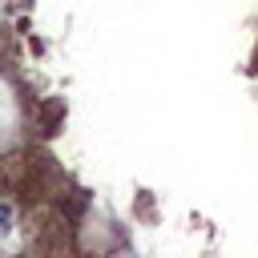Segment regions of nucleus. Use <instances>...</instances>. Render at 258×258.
<instances>
[{
    "mask_svg": "<svg viewBox=\"0 0 258 258\" xmlns=\"http://www.w3.org/2000/svg\"><path fill=\"white\" fill-rule=\"evenodd\" d=\"M12 222H16V206H12L8 198H0V238L12 230Z\"/></svg>",
    "mask_w": 258,
    "mask_h": 258,
    "instance_id": "obj_1",
    "label": "nucleus"
}]
</instances>
